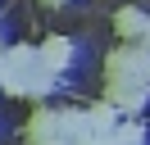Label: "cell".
<instances>
[{"label":"cell","mask_w":150,"mask_h":145,"mask_svg":"<svg viewBox=\"0 0 150 145\" xmlns=\"http://www.w3.org/2000/svg\"><path fill=\"white\" fill-rule=\"evenodd\" d=\"M0 77H5V50H0Z\"/></svg>","instance_id":"8fae6325"},{"label":"cell","mask_w":150,"mask_h":145,"mask_svg":"<svg viewBox=\"0 0 150 145\" xmlns=\"http://www.w3.org/2000/svg\"><path fill=\"white\" fill-rule=\"evenodd\" d=\"M118 113H123V109L114 104V100H105V104H91V118H96V132H100V141H109V132L118 127Z\"/></svg>","instance_id":"ba28073f"},{"label":"cell","mask_w":150,"mask_h":145,"mask_svg":"<svg viewBox=\"0 0 150 145\" xmlns=\"http://www.w3.org/2000/svg\"><path fill=\"white\" fill-rule=\"evenodd\" d=\"M105 72H132V77H150V50L146 45H118V50H109L105 54Z\"/></svg>","instance_id":"7a4b0ae2"},{"label":"cell","mask_w":150,"mask_h":145,"mask_svg":"<svg viewBox=\"0 0 150 145\" xmlns=\"http://www.w3.org/2000/svg\"><path fill=\"white\" fill-rule=\"evenodd\" d=\"M23 141H64V122H59V113L37 109V113L28 118V127H23Z\"/></svg>","instance_id":"277c9868"},{"label":"cell","mask_w":150,"mask_h":145,"mask_svg":"<svg viewBox=\"0 0 150 145\" xmlns=\"http://www.w3.org/2000/svg\"><path fill=\"white\" fill-rule=\"evenodd\" d=\"M41 5H64V0H41Z\"/></svg>","instance_id":"7c38bea8"},{"label":"cell","mask_w":150,"mask_h":145,"mask_svg":"<svg viewBox=\"0 0 150 145\" xmlns=\"http://www.w3.org/2000/svg\"><path fill=\"white\" fill-rule=\"evenodd\" d=\"M109 141H118V145H132V141H146V122H118L109 132Z\"/></svg>","instance_id":"9c48e42d"},{"label":"cell","mask_w":150,"mask_h":145,"mask_svg":"<svg viewBox=\"0 0 150 145\" xmlns=\"http://www.w3.org/2000/svg\"><path fill=\"white\" fill-rule=\"evenodd\" d=\"M37 63H41V50H32V45H9V50H5V68L18 72V77H23V72H32Z\"/></svg>","instance_id":"52a82bcc"},{"label":"cell","mask_w":150,"mask_h":145,"mask_svg":"<svg viewBox=\"0 0 150 145\" xmlns=\"http://www.w3.org/2000/svg\"><path fill=\"white\" fill-rule=\"evenodd\" d=\"M41 59H46L55 72H64L68 63H73V41H68V36H50V41L41 45Z\"/></svg>","instance_id":"8992f818"},{"label":"cell","mask_w":150,"mask_h":145,"mask_svg":"<svg viewBox=\"0 0 150 145\" xmlns=\"http://www.w3.org/2000/svg\"><path fill=\"white\" fill-rule=\"evenodd\" d=\"M146 23H150V14H141V9H118L114 14V32L123 36V41H141V32H146Z\"/></svg>","instance_id":"5b68a950"},{"label":"cell","mask_w":150,"mask_h":145,"mask_svg":"<svg viewBox=\"0 0 150 145\" xmlns=\"http://www.w3.org/2000/svg\"><path fill=\"white\" fill-rule=\"evenodd\" d=\"M150 95V77H132V72H105V100L123 109V113H137Z\"/></svg>","instance_id":"6da1fadb"},{"label":"cell","mask_w":150,"mask_h":145,"mask_svg":"<svg viewBox=\"0 0 150 145\" xmlns=\"http://www.w3.org/2000/svg\"><path fill=\"white\" fill-rule=\"evenodd\" d=\"M59 122H64V141H100L91 109H59Z\"/></svg>","instance_id":"3957f363"},{"label":"cell","mask_w":150,"mask_h":145,"mask_svg":"<svg viewBox=\"0 0 150 145\" xmlns=\"http://www.w3.org/2000/svg\"><path fill=\"white\" fill-rule=\"evenodd\" d=\"M141 45H146V50H150V23H146V32H141Z\"/></svg>","instance_id":"30bf717a"}]
</instances>
